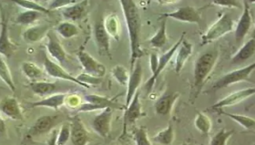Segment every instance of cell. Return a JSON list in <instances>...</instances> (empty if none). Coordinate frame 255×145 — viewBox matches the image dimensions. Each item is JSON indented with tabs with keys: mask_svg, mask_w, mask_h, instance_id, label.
Returning a JSON list of instances; mask_svg holds the SVG:
<instances>
[{
	"mask_svg": "<svg viewBox=\"0 0 255 145\" xmlns=\"http://www.w3.org/2000/svg\"><path fill=\"white\" fill-rule=\"evenodd\" d=\"M234 29V20L229 13H224L217 21L209 27L207 32L202 37V46L213 43L224 37Z\"/></svg>",
	"mask_w": 255,
	"mask_h": 145,
	"instance_id": "3957f363",
	"label": "cell"
},
{
	"mask_svg": "<svg viewBox=\"0 0 255 145\" xmlns=\"http://www.w3.org/2000/svg\"><path fill=\"white\" fill-rule=\"evenodd\" d=\"M0 111L12 120H23V113L19 102L15 97H6L0 102Z\"/></svg>",
	"mask_w": 255,
	"mask_h": 145,
	"instance_id": "ffe728a7",
	"label": "cell"
},
{
	"mask_svg": "<svg viewBox=\"0 0 255 145\" xmlns=\"http://www.w3.org/2000/svg\"><path fill=\"white\" fill-rule=\"evenodd\" d=\"M42 15L43 14H41V13H38L36 11H24L16 16V24H19V25H25V26L32 25L34 22L38 20Z\"/></svg>",
	"mask_w": 255,
	"mask_h": 145,
	"instance_id": "d590c367",
	"label": "cell"
},
{
	"mask_svg": "<svg viewBox=\"0 0 255 145\" xmlns=\"http://www.w3.org/2000/svg\"><path fill=\"white\" fill-rule=\"evenodd\" d=\"M255 88H246L240 91L234 92L233 94L229 95L228 97H224L222 100L212 105L211 109L213 110H222L223 108L228 107L232 105L238 104L240 102H244L247 98L253 97L255 95Z\"/></svg>",
	"mask_w": 255,
	"mask_h": 145,
	"instance_id": "5bb4252c",
	"label": "cell"
},
{
	"mask_svg": "<svg viewBox=\"0 0 255 145\" xmlns=\"http://www.w3.org/2000/svg\"><path fill=\"white\" fill-rule=\"evenodd\" d=\"M77 1H69V0H55L49 3V6L48 7V10H53V9H59L61 8L63 9L65 7L69 6V5H72L76 3Z\"/></svg>",
	"mask_w": 255,
	"mask_h": 145,
	"instance_id": "b9f144b4",
	"label": "cell"
},
{
	"mask_svg": "<svg viewBox=\"0 0 255 145\" xmlns=\"http://www.w3.org/2000/svg\"><path fill=\"white\" fill-rule=\"evenodd\" d=\"M44 68L46 73L48 74L50 77L56 78V79H62V80L70 81L73 82L78 86H82L84 88H89L90 86L81 83L80 80L77 79V77H74L73 75H70L67 71L63 69L60 65H58L57 63L53 62L52 60L48 58L47 54H44Z\"/></svg>",
	"mask_w": 255,
	"mask_h": 145,
	"instance_id": "ba28073f",
	"label": "cell"
},
{
	"mask_svg": "<svg viewBox=\"0 0 255 145\" xmlns=\"http://www.w3.org/2000/svg\"><path fill=\"white\" fill-rule=\"evenodd\" d=\"M94 39L100 54L111 56V37L107 33L103 21L96 23L94 26Z\"/></svg>",
	"mask_w": 255,
	"mask_h": 145,
	"instance_id": "ac0fdd59",
	"label": "cell"
},
{
	"mask_svg": "<svg viewBox=\"0 0 255 145\" xmlns=\"http://www.w3.org/2000/svg\"><path fill=\"white\" fill-rule=\"evenodd\" d=\"M67 94L64 93H59L55 94L53 96L46 97L41 101L38 102H33L29 104L31 108L36 107H47L52 108L54 110H58L59 108L61 107L66 103V98H67Z\"/></svg>",
	"mask_w": 255,
	"mask_h": 145,
	"instance_id": "cb8c5ba5",
	"label": "cell"
},
{
	"mask_svg": "<svg viewBox=\"0 0 255 145\" xmlns=\"http://www.w3.org/2000/svg\"><path fill=\"white\" fill-rule=\"evenodd\" d=\"M194 126L201 134L208 135L212 130L213 124H212V120L209 118L208 115L202 112H198L196 118L194 121Z\"/></svg>",
	"mask_w": 255,
	"mask_h": 145,
	"instance_id": "4dcf8cb0",
	"label": "cell"
},
{
	"mask_svg": "<svg viewBox=\"0 0 255 145\" xmlns=\"http://www.w3.org/2000/svg\"><path fill=\"white\" fill-rule=\"evenodd\" d=\"M103 23L109 36L112 37L115 40H119L120 32H121V25H120L118 16L110 15Z\"/></svg>",
	"mask_w": 255,
	"mask_h": 145,
	"instance_id": "1f68e13d",
	"label": "cell"
},
{
	"mask_svg": "<svg viewBox=\"0 0 255 145\" xmlns=\"http://www.w3.org/2000/svg\"><path fill=\"white\" fill-rule=\"evenodd\" d=\"M255 64L253 63L251 65L245 66L243 68H240L237 70L232 71L228 74L223 75L219 79L213 86L214 90L223 89L224 87L232 86L237 83H241L244 81H248L250 78V75L255 70Z\"/></svg>",
	"mask_w": 255,
	"mask_h": 145,
	"instance_id": "277c9868",
	"label": "cell"
},
{
	"mask_svg": "<svg viewBox=\"0 0 255 145\" xmlns=\"http://www.w3.org/2000/svg\"><path fill=\"white\" fill-rule=\"evenodd\" d=\"M70 140L73 145H87L90 142L89 133L79 116H74L70 123Z\"/></svg>",
	"mask_w": 255,
	"mask_h": 145,
	"instance_id": "e0dca14e",
	"label": "cell"
},
{
	"mask_svg": "<svg viewBox=\"0 0 255 145\" xmlns=\"http://www.w3.org/2000/svg\"><path fill=\"white\" fill-rule=\"evenodd\" d=\"M139 97H140V94L139 92H137L133 97L132 100L128 104V106L125 108V114H124L125 129L128 124H135V122L142 115V107H141Z\"/></svg>",
	"mask_w": 255,
	"mask_h": 145,
	"instance_id": "7402d4cb",
	"label": "cell"
},
{
	"mask_svg": "<svg viewBox=\"0 0 255 145\" xmlns=\"http://www.w3.org/2000/svg\"><path fill=\"white\" fill-rule=\"evenodd\" d=\"M77 56L87 75L98 77V78H102L104 75H106L105 65L97 61L94 57H92L91 54L87 53L84 49L80 48L77 53Z\"/></svg>",
	"mask_w": 255,
	"mask_h": 145,
	"instance_id": "8992f818",
	"label": "cell"
},
{
	"mask_svg": "<svg viewBox=\"0 0 255 145\" xmlns=\"http://www.w3.org/2000/svg\"><path fill=\"white\" fill-rule=\"evenodd\" d=\"M0 78L5 83L11 91H16V86L14 84L9 67H8V65H6L5 60L2 57L1 54H0Z\"/></svg>",
	"mask_w": 255,
	"mask_h": 145,
	"instance_id": "e575fe53",
	"label": "cell"
},
{
	"mask_svg": "<svg viewBox=\"0 0 255 145\" xmlns=\"http://www.w3.org/2000/svg\"><path fill=\"white\" fill-rule=\"evenodd\" d=\"M112 115H113V109L107 108L104 109L100 114H98L91 123V126L93 130L103 138H107L111 134Z\"/></svg>",
	"mask_w": 255,
	"mask_h": 145,
	"instance_id": "30bf717a",
	"label": "cell"
},
{
	"mask_svg": "<svg viewBox=\"0 0 255 145\" xmlns=\"http://www.w3.org/2000/svg\"><path fill=\"white\" fill-rule=\"evenodd\" d=\"M159 58V56L157 54V53L153 52V53L149 54V65H150V70H151V74L152 75H154L156 71L158 69Z\"/></svg>",
	"mask_w": 255,
	"mask_h": 145,
	"instance_id": "f6af8a7d",
	"label": "cell"
},
{
	"mask_svg": "<svg viewBox=\"0 0 255 145\" xmlns=\"http://www.w3.org/2000/svg\"><path fill=\"white\" fill-rule=\"evenodd\" d=\"M115 98H109L106 97H101L97 95H87L84 97L85 103H81L80 107L78 108V113H86V112H93L97 110H104L107 108L118 107V103L115 101Z\"/></svg>",
	"mask_w": 255,
	"mask_h": 145,
	"instance_id": "5b68a950",
	"label": "cell"
},
{
	"mask_svg": "<svg viewBox=\"0 0 255 145\" xmlns=\"http://www.w3.org/2000/svg\"><path fill=\"white\" fill-rule=\"evenodd\" d=\"M88 1H77L74 4L61 9V14L64 18L69 20V22L79 21L86 16L88 11Z\"/></svg>",
	"mask_w": 255,
	"mask_h": 145,
	"instance_id": "44dd1931",
	"label": "cell"
},
{
	"mask_svg": "<svg viewBox=\"0 0 255 145\" xmlns=\"http://www.w3.org/2000/svg\"><path fill=\"white\" fill-rule=\"evenodd\" d=\"M190 145V144H189V145Z\"/></svg>",
	"mask_w": 255,
	"mask_h": 145,
	"instance_id": "c3c4849f",
	"label": "cell"
},
{
	"mask_svg": "<svg viewBox=\"0 0 255 145\" xmlns=\"http://www.w3.org/2000/svg\"><path fill=\"white\" fill-rule=\"evenodd\" d=\"M23 74L32 82H37L43 76V71L31 62H24L21 66Z\"/></svg>",
	"mask_w": 255,
	"mask_h": 145,
	"instance_id": "836d02e7",
	"label": "cell"
},
{
	"mask_svg": "<svg viewBox=\"0 0 255 145\" xmlns=\"http://www.w3.org/2000/svg\"><path fill=\"white\" fill-rule=\"evenodd\" d=\"M142 66L140 64V61L138 60L131 70V75H129L128 82L127 85V94H126V102L125 108L128 106V104L131 102L133 97L138 92V88L142 82Z\"/></svg>",
	"mask_w": 255,
	"mask_h": 145,
	"instance_id": "9a60e30c",
	"label": "cell"
},
{
	"mask_svg": "<svg viewBox=\"0 0 255 145\" xmlns=\"http://www.w3.org/2000/svg\"><path fill=\"white\" fill-rule=\"evenodd\" d=\"M16 50L15 45L12 43L8 35V19L5 16V10L1 7V30H0V54L5 57H10Z\"/></svg>",
	"mask_w": 255,
	"mask_h": 145,
	"instance_id": "7c38bea8",
	"label": "cell"
},
{
	"mask_svg": "<svg viewBox=\"0 0 255 145\" xmlns=\"http://www.w3.org/2000/svg\"><path fill=\"white\" fill-rule=\"evenodd\" d=\"M175 140V132L173 125L170 124L165 129L159 132L157 135H155L153 141L163 145H170L173 144Z\"/></svg>",
	"mask_w": 255,
	"mask_h": 145,
	"instance_id": "f546056e",
	"label": "cell"
},
{
	"mask_svg": "<svg viewBox=\"0 0 255 145\" xmlns=\"http://www.w3.org/2000/svg\"><path fill=\"white\" fill-rule=\"evenodd\" d=\"M112 75L115 81L119 83L121 86H127L129 75L127 69L123 67V65H116L112 68Z\"/></svg>",
	"mask_w": 255,
	"mask_h": 145,
	"instance_id": "8d00e7d4",
	"label": "cell"
},
{
	"mask_svg": "<svg viewBox=\"0 0 255 145\" xmlns=\"http://www.w3.org/2000/svg\"><path fill=\"white\" fill-rule=\"evenodd\" d=\"M15 4L25 8L26 10L36 11L38 13H41L43 15H49L51 12L48 10L47 7H44L43 5H39L37 2H33V1H16Z\"/></svg>",
	"mask_w": 255,
	"mask_h": 145,
	"instance_id": "f35d334b",
	"label": "cell"
},
{
	"mask_svg": "<svg viewBox=\"0 0 255 145\" xmlns=\"http://www.w3.org/2000/svg\"><path fill=\"white\" fill-rule=\"evenodd\" d=\"M56 33L65 39L74 38L80 34V29L73 23L69 21L62 22L56 28Z\"/></svg>",
	"mask_w": 255,
	"mask_h": 145,
	"instance_id": "f1b7e54d",
	"label": "cell"
},
{
	"mask_svg": "<svg viewBox=\"0 0 255 145\" xmlns=\"http://www.w3.org/2000/svg\"><path fill=\"white\" fill-rule=\"evenodd\" d=\"M47 50L48 54L56 61H58L60 64H63L67 59V54L58 38V34L53 29H50L47 34Z\"/></svg>",
	"mask_w": 255,
	"mask_h": 145,
	"instance_id": "2e32d148",
	"label": "cell"
},
{
	"mask_svg": "<svg viewBox=\"0 0 255 145\" xmlns=\"http://www.w3.org/2000/svg\"><path fill=\"white\" fill-rule=\"evenodd\" d=\"M78 80H80L81 83L86 84L88 86L90 85H100L102 80L101 78H98V77H94V76H91L90 75H87V74H81L77 77Z\"/></svg>",
	"mask_w": 255,
	"mask_h": 145,
	"instance_id": "7bdbcfd3",
	"label": "cell"
},
{
	"mask_svg": "<svg viewBox=\"0 0 255 145\" xmlns=\"http://www.w3.org/2000/svg\"><path fill=\"white\" fill-rule=\"evenodd\" d=\"M133 138L136 145H152L151 142L149 140L147 130L142 127L134 129Z\"/></svg>",
	"mask_w": 255,
	"mask_h": 145,
	"instance_id": "ab89813d",
	"label": "cell"
},
{
	"mask_svg": "<svg viewBox=\"0 0 255 145\" xmlns=\"http://www.w3.org/2000/svg\"><path fill=\"white\" fill-rule=\"evenodd\" d=\"M184 35H185V34H183V35L181 36V38L178 40V42H177L169 51H167L165 54H162L161 56H159L158 69L156 71V73H155L154 75H151V76L149 77V80L147 81V82L145 83V85H144V90L147 92L148 94H149L150 92L152 91L155 82L157 80V78H158L159 75L161 74V72L164 70L165 67L167 66V65L169 64V62L171 60V58L173 57V55L175 54L177 50L179 48V47L181 46V42H182L183 39H184Z\"/></svg>",
	"mask_w": 255,
	"mask_h": 145,
	"instance_id": "52a82bcc",
	"label": "cell"
},
{
	"mask_svg": "<svg viewBox=\"0 0 255 145\" xmlns=\"http://www.w3.org/2000/svg\"><path fill=\"white\" fill-rule=\"evenodd\" d=\"M168 42L167 37V21L164 19L161 22L160 27L153 37L149 40V43L153 48H162Z\"/></svg>",
	"mask_w": 255,
	"mask_h": 145,
	"instance_id": "83f0119b",
	"label": "cell"
},
{
	"mask_svg": "<svg viewBox=\"0 0 255 145\" xmlns=\"http://www.w3.org/2000/svg\"><path fill=\"white\" fill-rule=\"evenodd\" d=\"M218 58L219 49L214 47L213 48L200 54L195 61L193 71V88L196 97L202 91V87L214 69Z\"/></svg>",
	"mask_w": 255,
	"mask_h": 145,
	"instance_id": "7a4b0ae2",
	"label": "cell"
},
{
	"mask_svg": "<svg viewBox=\"0 0 255 145\" xmlns=\"http://www.w3.org/2000/svg\"><path fill=\"white\" fill-rule=\"evenodd\" d=\"M161 16L172 18L177 21L183 22V23H190V24H199L202 21V17L199 9H197L193 6H188V5L180 7L173 12L162 14Z\"/></svg>",
	"mask_w": 255,
	"mask_h": 145,
	"instance_id": "9c48e42d",
	"label": "cell"
},
{
	"mask_svg": "<svg viewBox=\"0 0 255 145\" xmlns=\"http://www.w3.org/2000/svg\"><path fill=\"white\" fill-rule=\"evenodd\" d=\"M6 134V125L4 120L0 116V137H3Z\"/></svg>",
	"mask_w": 255,
	"mask_h": 145,
	"instance_id": "7dc6e473",
	"label": "cell"
},
{
	"mask_svg": "<svg viewBox=\"0 0 255 145\" xmlns=\"http://www.w3.org/2000/svg\"><path fill=\"white\" fill-rule=\"evenodd\" d=\"M234 132L232 130L222 129L213 136L210 142V145H227L230 138L234 135Z\"/></svg>",
	"mask_w": 255,
	"mask_h": 145,
	"instance_id": "74e56055",
	"label": "cell"
},
{
	"mask_svg": "<svg viewBox=\"0 0 255 145\" xmlns=\"http://www.w3.org/2000/svg\"><path fill=\"white\" fill-rule=\"evenodd\" d=\"M59 121L58 115H44L37 119L31 127L28 129L27 135L30 138H35L40 135H46L53 129Z\"/></svg>",
	"mask_w": 255,
	"mask_h": 145,
	"instance_id": "4fadbf2b",
	"label": "cell"
},
{
	"mask_svg": "<svg viewBox=\"0 0 255 145\" xmlns=\"http://www.w3.org/2000/svg\"><path fill=\"white\" fill-rule=\"evenodd\" d=\"M244 11L243 15L241 16L237 26L235 28V42L237 45H241L245 40L246 36L250 31L251 27L253 25V17L251 14L250 6L247 1H244Z\"/></svg>",
	"mask_w": 255,
	"mask_h": 145,
	"instance_id": "8fae6325",
	"label": "cell"
},
{
	"mask_svg": "<svg viewBox=\"0 0 255 145\" xmlns=\"http://www.w3.org/2000/svg\"><path fill=\"white\" fill-rule=\"evenodd\" d=\"M212 5L223 6V7H237L241 8V2L233 0H222V1H213Z\"/></svg>",
	"mask_w": 255,
	"mask_h": 145,
	"instance_id": "ee69618b",
	"label": "cell"
},
{
	"mask_svg": "<svg viewBox=\"0 0 255 145\" xmlns=\"http://www.w3.org/2000/svg\"><path fill=\"white\" fill-rule=\"evenodd\" d=\"M255 53V40L252 38L238 50V52L232 57L231 63L233 65L244 64L246 61L252 58Z\"/></svg>",
	"mask_w": 255,
	"mask_h": 145,
	"instance_id": "603a6c76",
	"label": "cell"
},
{
	"mask_svg": "<svg viewBox=\"0 0 255 145\" xmlns=\"http://www.w3.org/2000/svg\"><path fill=\"white\" fill-rule=\"evenodd\" d=\"M32 92L39 97H47L55 95L57 92L59 91V83H51V82H42V81H37V82H31L29 84Z\"/></svg>",
	"mask_w": 255,
	"mask_h": 145,
	"instance_id": "484cf974",
	"label": "cell"
},
{
	"mask_svg": "<svg viewBox=\"0 0 255 145\" xmlns=\"http://www.w3.org/2000/svg\"><path fill=\"white\" fill-rule=\"evenodd\" d=\"M51 29L48 25H37L34 27H28L25 32L23 33V39L27 43H36L42 40L47 37L48 31Z\"/></svg>",
	"mask_w": 255,
	"mask_h": 145,
	"instance_id": "d4e9b609",
	"label": "cell"
},
{
	"mask_svg": "<svg viewBox=\"0 0 255 145\" xmlns=\"http://www.w3.org/2000/svg\"><path fill=\"white\" fill-rule=\"evenodd\" d=\"M69 139H70V124L64 123L59 129V135L57 136L56 145H65L68 143Z\"/></svg>",
	"mask_w": 255,
	"mask_h": 145,
	"instance_id": "60d3db41",
	"label": "cell"
},
{
	"mask_svg": "<svg viewBox=\"0 0 255 145\" xmlns=\"http://www.w3.org/2000/svg\"><path fill=\"white\" fill-rule=\"evenodd\" d=\"M179 97V93H165L155 102V113L161 116L170 115Z\"/></svg>",
	"mask_w": 255,
	"mask_h": 145,
	"instance_id": "d6986e66",
	"label": "cell"
},
{
	"mask_svg": "<svg viewBox=\"0 0 255 145\" xmlns=\"http://www.w3.org/2000/svg\"><path fill=\"white\" fill-rule=\"evenodd\" d=\"M192 50H193L192 44L188 42L185 39H183L181 46L177 50V56H176L175 60V72L177 74L181 73L185 63L192 54Z\"/></svg>",
	"mask_w": 255,
	"mask_h": 145,
	"instance_id": "4316f807",
	"label": "cell"
},
{
	"mask_svg": "<svg viewBox=\"0 0 255 145\" xmlns=\"http://www.w3.org/2000/svg\"><path fill=\"white\" fill-rule=\"evenodd\" d=\"M120 4L128 28L130 48V65L132 70L135 63L143 55V51L140 47V15L138 6L132 0H122L120 1Z\"/></svg>",
	"mask_w": 255,
	"mask_h": 145,
	"instance_id": "6da1fadb",
	"label": "cell"
},
{
	"mask_svg": "<svg viewBox=\"0 0 255 145\" xmlns=\"http://www.w3.org/2000/svg\"><path fill=\"white\" fill-rule=\"evenodd\" d=\"M217 111H218L219 113L223 114V115L227 116L229 118L234 120V122H236L239 125L243 126L245 129H255V119L251 118V117H248V116H245V115H240V114H235V113H226V112H223L222 110H217Z\"/></svg>",
	"mask_w": 255,
	"mask_h": 145,
	"instance_id": "d6a6232c",
	"label": "cell"
},
{
	"mask_svg": "<svg viewBox=\"0 0 255 145\" xmlns=\"http://www.w3.org/2000/svg\"><path fill=\"white\" fill-rule=\"evenodd\" d=\"M66 102L68 103L69 107L79 108L80 104H81V99L78 96L73 95V96H70V97H67Z\"/></svg>",
	"mask_w": 255,
	"mask_h": 145,
	"instance_id": "bcb514c9",
	"label": "cell"
}]
</instances>
